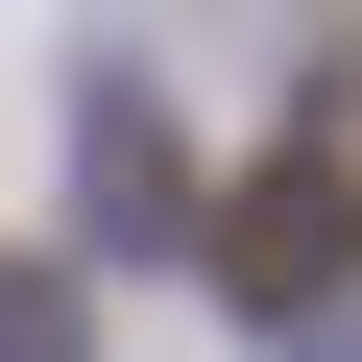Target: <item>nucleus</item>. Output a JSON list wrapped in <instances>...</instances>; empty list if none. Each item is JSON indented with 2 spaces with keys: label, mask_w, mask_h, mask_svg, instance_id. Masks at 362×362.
I'll use <instances>...</instances> for the list:
<instances>
[{
  "label": "nucleus",
  "mask_w": 362,
  "mask_h": 362,
  "mask_svg": "<svg viewBox=\"0 0 362 362\" xmlns=\"http://www.w3.org/2000/svg\"><path fill=\"white\" fill-rule=\"evenodd\" d=\"M338 266V169H266V194H242V290H314Z\"/></svg>",
  "instance_id": "1"
}]
</instances>
